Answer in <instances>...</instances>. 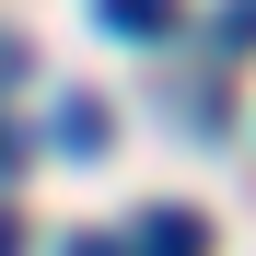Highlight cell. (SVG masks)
<instances>
[{
  "label": "cell",
  "instance_id": "1",
  "mask_svg": "<svg viewBox=\"0 0 256 256\" xmlns=\"http://www.w3.org/2000/svg\"><path fill=\"white\" fill-rule=\"evenodd\" d=\"M94 24L128 35V47H152V35H175V0H94Z\"/></svg>",
  "mask_w": 256,
  "mask_h": 256
},
{
  "label": "cell",
  "instance_id": "2",
  "mask_svg": "<svg viewBox=\"0 0 256 256\" xmlns=\"http://www.w3.org/2000/svg\"><path fill=\"white\" fill-rule=\"evenodd\" d=\"M128 256H210V233H198V210H152Z\"/></svg>",
  "mask_w": 256,
  "mask_h": 256
},
{
  "label": "cell",
  "instance_id": "3",
  "mask_svg": "<svg viewBox=\"0 0 256 256\" xmlns=\"http://www.w3.org/2000/svg\"><path fill=\"white\" fill-rule=\"evenodd\" d=\"M70 256H128V244H105V233H82V244H70Z\"/></svg>",
  "mask_w": 256,
  "mask_h": 256
},
{
  "label": "cell",
  "instance_id": "4",
  "mask_svg": "<svg viewBox=\"0 0 256 256\" xmlns=\"http://www.w3.org/2000/svg\"><path fill=\"white\" fill-rule=\"evenodd\" d=\"M0 163H12V128H0Z\"/></svg>",
  "mask_w": 256,
  "mask_h": 256
}]
</instances>
